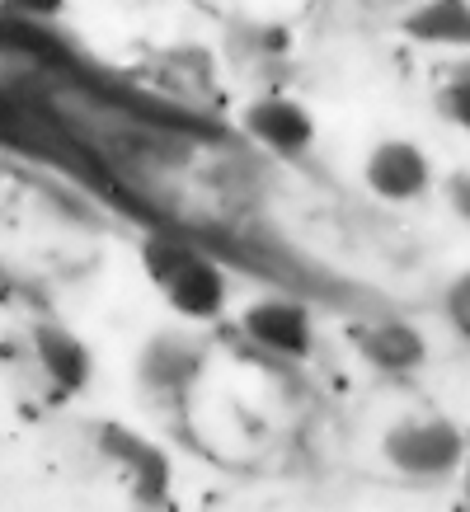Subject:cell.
Listing matches in <instances>:
<instances>
[{
    "label": "cell",
    "instance_id": "7a4b0ae2",
    "mask_svg": "<svg viewBox=\"0 0 470 512\" xmlns=\"http://www.w3.org/2000/svg\"><path fill=\"white\" fill-rule=\"evenodd\" d=\"M386 461H391L400 475H414V480H442L461 470L466 461V433L447 419H409V423H395L386 442Z\"/></svg>",
    "mask_w": 470,
    "mask_h": 512
},
{
    "label": "cell",
    "instance_id": "ba28073f",
    "mask_svg": "<svg viewBox=\"0 0 470 512\" xmlns=\"http://www.w3.org/2000/svg\"><path fill=\"white\" fill-rule=\"evenodd\" d=\"M33 353H38V362H43L47 381L62 390V395H80V390L90 386L94 357L66 325H38L33 329Z\"/></svg>",
    "mask_w": 470,
    "mask_h": 512
},
{
    "label": "cell",
    "instance_id": "8fae6325",
    "mask_svg": "<svg viewBox=\"0 0 470 512\" xmlns=\"http://www.w3.org/2000/svg\"><path fill=\"white\" fill-rule=\"evenodd\" d=\"M0 10L15 19H52L66 10V0H0Z\"/></svg>",
    "mask_w": 470,
    "mask_h": 512
},
{
    "label": "cell",
    "instance_id": "6da1fadb",
    "mask_svg": "<svg viewBox=\"0 0 470 512\" xmlns=\"http://www.w3.org/2000/svg\"><path fill=\"white\" fill-rule=\"evenodd\" d=\"M141 268L156 282V292L170 301V311H179L193 325H212L226 315L231 282H226L217 259L203 254L198 245H188L179 235H151L141 245Z\"/></svg>",
    "mask_w": 470,
    "mask_h": 512
},
{
    "label": "cell",
    "instance_id": "5b68a950",
    "mask_svg": "<svg viewBox=\"0 0 470 512\" xmlns=\"http://www.w3.org/2000/svg\"><path fill=\"white\" fill-rule=\"evenodd\" d=\"M362 179H367V188H372L376 198L414 202L433 184V165L423 156V146H414L405 137H391V141H381V146H372V156L362 165Z\"/></svg>",
    "mask_w": 470,
    "mask_h": 512
},
{
    "label": "cell",
    "instance_id": "9c48e42d",
    "mask_svg": "<svg viewBox=\"0 0 470 512\" xmlns=\"http://www.w3.org/2000/svg\"><path fill=\"white\" fill-rule=\"evenodd\" d=\"M358 348L362 357L372 362V367H381V372H414V367H423L428 362V343H423L419 329L400 325V320H381V325H367L358 334Z\"/></svg>",
    "mask_w": 470,
    "mask_h": 512
},
{
    "label": "cell",
    "instance_id": "277c9868",
    "mask_svg": "<svg viewBox=\"0 0 470 512\" xmlns=\"http://www.w3.org/2000/svg\"><path fill=\"white\" fill-rule=\"evenodd\" d=\"M99 451L127 480L137 503H165V494H170V461H165V451L156 442H146L123 423H104L99 428Z\"/></svg>",
    "mask_w": 470,
    "mask_h": 512
},
{
    "label": "cell",
    "instance_id": "52a82bcc",
    "mask_svg": "<svg viewBox=\"0 0 470 512\" xmlns=\"http://www.w3.org/2000/svg\"><path fill=\"white\" fill-rule=\"evenodd\" d=\"M207 362V348L188 334H156L141 353V381L165 395H184Z\"/></svg>",
    "mask_w": 470,
    "mask_h": 512
},
{
    "label": "cell",
    "instance_id": "30bf717a",
    "mask_svg": "<svg viewBox=\"0 0 470 512\" xmlns=\"http://www.w3.org/2000/svg\"><path fill=\"white\" fill-rule=\"evenodd\" d=\"M400 29L414 38V43H428V47H466L470 43V10L466 0H423L414 5Z\"/></svg>",
    "mask_w": 470,
    "mask_h": 512
},
{
    "label": "cell",
    "instance_id": "8992f818",
    "mask_svg": "<svg viewBox=\"0 0 470 512\" xmlns=\"http://www.w3.org/2000/svg\"><path fill=\"white\" fill-rule=\"evenodd\" d=\"M245 132H250L264 151L292 160V156H306V151H311L315 118L306 104L287 99V94H264V99H254L250 109H245Z\"/></svg>",
    "mask_w": 470,
    "mask_h": 512
},
{
    "label": "cell",
    "instance_id": "3957f363",
    "mask_svg": "<svg viewBox=\"0 0 470 512\" xmlns=\"http://www.w3.org/2000/svg\"><path fill=\"white\" fill-rule=\"evenodd\" d=\"M240 334L250 343H259L264 353L287 357V362H306L315 348V325L306 301H292V296H264V301H250L240 311Z\"/></svg>",
    "mask_w": 470,
    "mask_h": 512
}]
</instances>
